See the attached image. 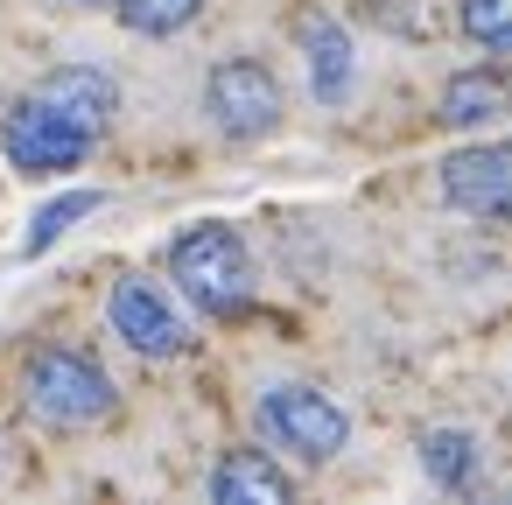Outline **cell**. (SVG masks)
Listing matches in <instances>:
<instances>
[{"mask_svg":"<svg viewBox=\"0 0 512 505\" xmlns=\"http://www.w3.org/2000/svg\"><path fill=\"white\" fill-rule=\"evenodd\" d=\"M169 281L190 295V309L204 316H239L253 302V253L246 239L225 225V218H204L190 225L176 246H169Z\"/></svg>","mask_w":512,"mask_h":505,"instance_id":"1","label":"cell"},{"mask_svg":"<svg viewBox=\"0 0 512 505\" xmlns=\"http://www.w3.org/2000/svg\"><path fill=\"white\" fill-rule=\"evenodd\" d=\"M36 99H50L57 113H71V120H78V127H92V134H106V120H113V106H120L113 78H106V71H92V64H57V71L36 85Z\"/></svg>","mask_w":512,"mask_h":505,"instance_id":"11","label":"cell"},{"mask_svg":"<svg viewBox=\"0 0 512 505\" xmlns=\"http://www.w3.org/2000/svg\"><path fill=\"white\" fill-rule=\"evenodd\" d=\"M463 36L477 43V50H498V57H512V0H463Z\"/></svg>","mask_w":512,"mask_h":505,"instance_id":"15","label":"cell"},{"mask_svg":"<svg viewBox=\"0 0 512 505\" xmlns=\"http://www.w3.org/2000/svg\"><path fill=\"white\" fill-rule=\"evenodd\" d=\"M260 428H267L274 449H295L302 463H330L351 442V414L323 386H295V379L260 393Z\"/></svg>","mask_w":512,"mask_h":505,"instance_id":"3","label":"cell"},{"mask_svg":"<svg viewBox=\"0 0 512 505\" xmlns=\"http://www.w3.org/2000/svg\"><path fill=\"white\" fill-rule=\"evenodd\" d=\"M505 113H512V78H505L498 64L456 71V78L442 85V106H435V120L456 127V134H470V127H498Z\"/></svg>","mask_w":512,"mask_h":505,"instance_id":"8","label":"cell"},{"mask_svg":"<svg viewBox=\"0 0 512 505\" xmlns=\"http://www.w3.org/2000/svg\"><path fill=\"white\" fill-rule=\"evenodd\" d=\"M92 127H78L71 113H57L50 99H15L8 106V120H0V148H8V162L22 169V176H64V169H78L85 155H92Z\"/></svg>","mask_w":512,"mask_h":505,"instance_id":"4","label":"cell"},{"mask_svg":"<svg viewBox=\"0 0 512 505\" xmlns=\"http://www.w3.org/2000/svg\"><path fill=\"white\" fill-rule=\"evenodd\" d=\"M421 470H428L442 491H477V484H484L477 435H463V428H428V435H421Z\"/></svg>","mask_w":512,"mask_h":505,"instance_id":"12","label":"cell"},{"mask_svg":"<svg viewBox=\"0 0 512 505\" xmlns=\"http://www.w3.org/2000/svg\"><path fill=\"white\" fill-rule=\"evenodd\" d=\"M22 393H29V414L50 421V428H92V421H106L113 400H120V393H113V372H106L92 351H78V344L36 351Z\"/></svg>","mask_w":512,"mask_h":505,"instance_id":"2","label":"cell"},{"mask_svg":"<svg viewBox=\"0 0 512 505\" xmlns=\"http://www.w3.org/2000/svg\"><path fill=\"white\" fill-rule=\"evenodd\" d=\"M442 197L449 211L470 218H512V141H470L442 162Z\"/></svg>","mask_w":512,"mask_h":505,"instance_id":"7","label":"cell"},{"mask_svg":"<svg viewBox=\"0 0 512 505\" xmlns=\"http://www.w3.org/2000/svg\"><path fill=\"white\" fill-rule=\"evenodd\" d=\"M197 8H204V0H113V15L134 36H176V29L197 22Z\"/></svg>","mask_w":512,"mask_h":505,"instance_id":"14","label":"cell"},{"mask_svg":"<svg viewBox=\"0 0 512 505\" xmlns=\"http://www.w3.org/2000/svg\"><path fill=\"white\" fill-rule=\"evenodd\" d=\"M295 43L309 57V85L323 106H344L351 99V78H358V57H351V36L330 22V15H302L295 22Z\"/></svg>","mask_w":512,"mask_h":505,"instance_id":"9","label":"cell"},{"mask_svg":"<svg viewBox=\"0 0 512 505\" xmlns=\"http://www.w3.org/2000/svg\"><path fill=\"white\" fill-rule=\"evenodd\" d=\"M211 498L218 505H288L295 498V477L274 456H260V449H232L211 470Z\"/></svg>","mask_w":512,"mask_h":505,"instance_id":"10","label":"cell"},{"mask_svg":"<svg viewBox=\"0 0 512 505\" xmlns=\"http://www.w3.org/2000/svg\"><path fill=\"white\" fill-rule=\"evenodd\" d=\"M92 211H99V190H64L57 204H43V211L29 218V232H22V253H29V260H36V253H50V246H57V239H64L78 218H92Z\"/></svg>","mask_w":512,"mask_h":505,"instance_id":"13","label":"cell"},{"mask_svg":"<svg viewBox=\"0 0 512 505\" xmlns=\"http://www.w3.org/2000/svg\"><path fill=\"white\" fill-rule=\"evenodd\" d=\"M204 113L225 141H267L281 127V85L267 64L253 57H225L211 78H204Z\"/></svg>","mask_w":512,"mask_h":505,"instance_id":"5","label":"cell"},{"mask_svg":"<svg viewBox=\"0 0 512 505\" xmlns=\"http://www.w3.org/2000/svg\"><path fill=\"white\" fill-rule=\"evenodd\" d=\"M106 316H113V337H120V344H134L141 358H176V351L190 344L183 309H176V302H169V288H162V281H148V274H120V281H113V295H106Z\"/></svg>","mask_w":512,"mask_h":505,"instance_id":"6","label":"cell"}]
</instances>
